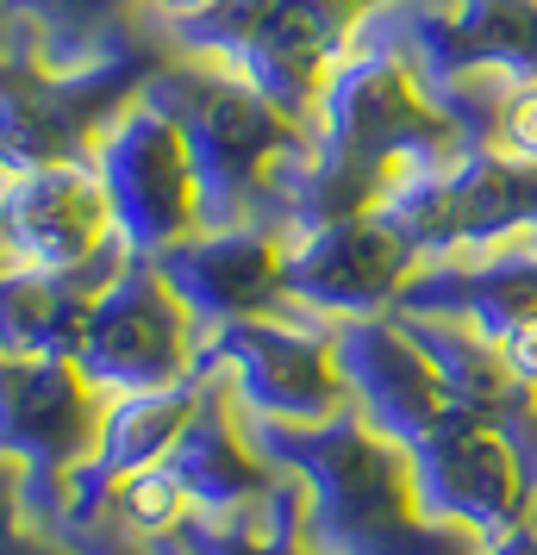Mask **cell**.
Returning a JSON list of instances; mask_svg holds the SVG:
<instances>
[{"instance_id":"obj_2","label":"cell","mask_w":537,"mask_h":555,"mask_svg":"<svg viewBox=\"0 0 537 555\" xmlns=\"http://www.w3.org/2000/svg\"><path fill=\"white\" fill-rule=\"evenodd\" d=\"M507 344H512V362H519V369H532V375H537V319H525V325L512 331Z\"/></svg>"},{"instance_id":"obj_1","label":"cell","mask_w":537,"mask_h":555,"mask_svg":"<svg viewBox=\"0 0 537 555\" xmlns=\"http://www.w3.org/2000/svg\"><path fill=\"white\" fill-rule=\"evenodd\" d=\"M126 512L138 518V525H163V518L181 512V500H176V487H169L163 475H151V480H131L126 487Z\"/></svg>"}]
</instances>
